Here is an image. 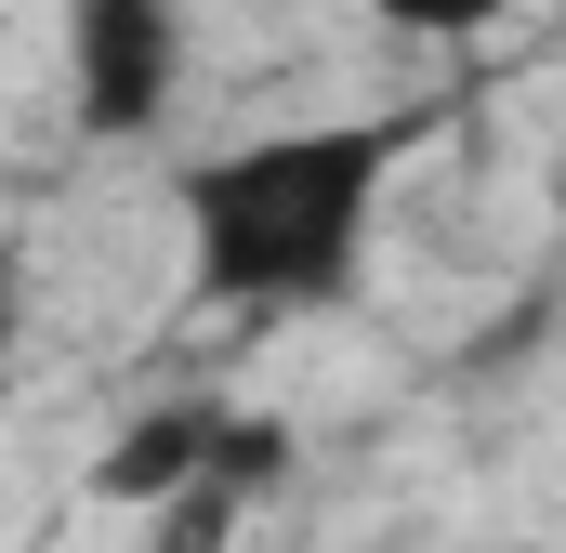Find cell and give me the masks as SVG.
Wrapping results in <instances>:
<instances>
[{
	"mask_svg": "<svg viewBox=\"0 0 566 553\" xmlns=\"http://www.w3.org/2000/svg\"><path fill=\"white\" fill-rule=\"evenodd\" d=\"M409 145H422V119L382 106V119H290V133L185 158V171H171V211H185V276H198V303H224V316L356 303Z\"/></svg>",
	"mask_w": 566,
	"mask_h": 553,
	"instance_id": "1",
	"label": "cell"
},
{
	"mask_svg": "<svg viewBox=\"0 0 566 553\" xmlns=\"http://www.w3.org/2000/svg\"><path fill=\"white\" fill-rule=\"evenodd\" d=\"M185 0H66V119L80 145H145L185 106Z\"/></svg>",
	"mask_w": 566,
	"mask_h": 553,
	"instance_id": "2",
	"label": "cell"
},
{
	"mask_svg": "<svg viewBox=\"0 0 566 553\" xmlns=\"http://www.w3.org/2000/svg\"><path fill=\"white\" fill-rule=\"evenodd\" d=\"M369 27H396V40H488L514 0H356Z\"/></svg>",
	"mask_w": 566,
	"mask_h": 553,
	"instance_id": "3",
	"label": "cell"
},
{
	"mask_svg": "<svg viewBox=\"0 0 566 553\" xmlns=\"http://www.w3.org/2000/svg\"><path fill=\"white\" fill-rule=\"evenodd\" d=\"M13 330H27V276H13V238H0V356H13Z\"/></svg>",
	"mask_w": 566,
	"mask_h": 553,
	"instance_id": "4",
	"label": "cell"
}]
</instances>
